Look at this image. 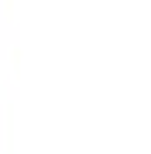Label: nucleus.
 I'll use <instances>...</instances> for the list:
<instances>
[]
</instances>
